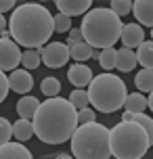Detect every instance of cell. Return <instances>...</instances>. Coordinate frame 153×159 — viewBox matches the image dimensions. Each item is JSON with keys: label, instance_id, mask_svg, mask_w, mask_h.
Segmentation results:
<instances>
[{"label": "cell", "instance_id": "1", "mask_svg": "<svg viewBox=\"0 0 153 159\" xmlns=\"http://www.w3.org/2000/svg\"><path fill=\"white\" fill-rule=\"evenodd\" d=\"M34 134L46 144H61L72 140L78 130V109L67 98H49L38 107L32 119Z\"/></svg>", "mask_w": 153, "mask_h": 159}, {"label": "cell", "instance_id": "2", "mask_svg": "<svg viewBox=\"0 0 153 159\" xmlns=\"http://www.w3.org/2000/svg\"><path fill=\"white\" fill-rule=\"evenodd\" d=\"M8 32L15 44H21L27 50L42 48L55 34V23L49 8L38 2H25L17 7L8 21Z\"/></svg>", "mask_w": 153, "mask_h": 159}, {"label": "cell", "instance_id": "3", "mask_svg": "<svg viewBox=\"0 0 153 159\" xmlns=\"http://www.w3.org/2000/svg\"><path fill=\"white\" fill-rule=\"evenodd\" d=\"M124 23L120 17L113 13L111 8L97 7L90 8L82 19V38L84 42L92 46L95 50H105V48H113V44L120 40Z\"/></svg>", "mask_w": 153, "mask_h": 159}, {"label": "cell", "instance_id": "4", "mask_svg": "<svg viewBox=\"0 0 153 159\" xmlns=\"http://www.w3.org/2000/svg\"><path fill=\"white\" fill-rule=\"evenodd\" d=\"M109 144L115 159H143L153 143L137 121H120L109 130Z\"/></svg>", "mask_w": 153, "mask_h": 159}, {"label": "cell", "instance_id": "5", "mask_svg": "<svg viewBox=\"0 0 153 159\" xmlns=\"http://www.w3.org/2000/svg\"><path fill=\"white\" fill-rule=\"evenodd\" d=\"M72 155L73 159H109V128L103 124H82L72 136Z\"/></svg>", "mask_w": 153, "mask_h": 159}, {"label": "cell", "instance_id": "6", "mask_svg": "<svg viewBox=\"0 0 153 159\" xmlns=\"http://www.w3.org/2000/svg\"><path fill=\"white\" fill-rule=\"evenodd\" d=\"M88 98L90 105L95 107V111L115 113L118 109L124 107L126 98H128V90H126V84L120 75L101 73V75H95L90 82Z\"/></svg>", "mask_w": 153, "mask_h": 159}, {"label": "cell", "instance_id": "7", "mask_svg": "<svg viewBox=\"0 0 153 159\" xmlns=\"http://www.w3.org/2000/svg\"><path fill=\"white\" fill-rule=\"evenodd\" d=\"M36 50L40 52L44 65L50 67V69H59V67H63L72 59L69 57V48H67L65 42H50V44H46L42 48H36Z\"/></svg>", "mask_w": 153, "mask_h": 159}, {"label": "cell", "instance_id": "8", "mask_svg": "<svg viewBox=\"0 0 153 159\" xmlns=\"http://www.w3.org/2000/svg\"><path fill=\"white\" fill-rule=\"evenodd\" d=\"M21 55L19 44L11 42V38H0V71H15L21 63Z\"/></svg>", "mask_w": 153, "mask_h": 159}, {"label": "cell", "instance_id": "9", "mask_svg": "<svg viewBox=\"0 0 153 159\" xmlns=\"http://www.w3.org/2000/svg\"><path fill=\"white\" fill-rule=\"evenodd\" d=\"M120 42L124 44V48H138L143 42H145V32L138 23H124V30H122Z\"/></svg>", "mask_w": 153, "mask_h": 159}, {"label": "cell", "instance_id": "10", "mask_svg": "<svg viewBox=\"0 0 153 159\" xmlns=\"http://www.w3.org/2000/svg\"><path fill=\"white\" fill-rule=\"evenodd\" d=\"M8 88L13 92H19V94L25 96V92H30L34 88V78L30 75L27 69H15L8 75Z\"/></svg>", "mask_w": 153, "mask_h": 159}, {"label": "cell", "instance_id": "11", "mask_svg": "<svg viewBox=\"0 0 153 159\" xmlns=\"http://www.w3.org/2000/svg\"><path fill=\"white\" fill-rule=\"evenodd\" d=\"M92 7L90 0H57V8L59 13L65 17H78V15H86Z\"/></svg>", "mask_w": 153, "mask_h": 159}, {"label": "cell", "instance_id": "12", "mask_svg": "<svg viewBox=\"0 0 153 159\" xmlns=\"http://www.w3.org/2000/svg\"><path fill=\"white\" fill-rule=\"evenodd\" d=\"M67 78H69V82H72L76 88L90 86V82H92V69H90L88 65L76 63V65H72V67H69Z\"/></svg>", "mask_w": 153, "mask_h": 159}, {"label": "cell", "instance_id": "13", "mask_svg": "<svg viewBox=\"0 0 153 159\" xmlns=\"http://www.w3.org/2000/svg\"><path fill=\"white\" fill-rule=\"evenodd\" d=\"M132 13L141 25L153 27V0H137L132 2Z\"/></svg>", "mask_w": 153, "mask_h": 159}, {"label": "cell", "instance_id": "14", "mask_svg": "<svg viewBox=\"0 0 153 159\" xmlns=\"http://www.w3.org/2000/svg\"><path fill=\"white\" fill-rule=\"evenodd\" d=\"M0 159H34L27 147L21 143H7L0 147Z\"/></svg>", "mask_w": 153, "mask_h": 159}, {"label": "cell", "instance_id": "15", "mask_svg": "<svg viewBox=\"0 0 153 159\" xmlns=\"http://www.w3.org/2000/svg\"><path fill=\"white\" fill-rule=\"evenodd\" d=\"M38 107H40V101L36 98V96H21L19 98V103H17V113H19V119H30L32 121L36 111H38Z\"/></svg>", "mask_w": 153, "mask_h": 159}, {"label": "cell", "instance_id": "16", "mask_svg": "<svg viewBox=\"0 0 153 159\" xmlns=\"http://www.w3.org/2000/svg\"><path fill=\"white\" fill-rule=\"evenodd\" d=\"M137 52H132L128 48H122L115 52V69H120V71H132L134 67H137Z\"/></svg>", "mask_w": 153, "mask_h": 159}, {"label": "cell", "instance_id": "17", "mask_svg": "<svg viewBox=\"0 0 153 159\" xmlns=\"http://www.w3.org/2000/svg\"><path fill=\"white\" fill-rule=\"evenodd\" d=\"M13 136H15L19 143H25L34 136V124L30 119H19L13 124Z\"/></svg>", "mask_w": 153, "mask_h": 159}, {"label": "cell", "instance_id": "18", "mask_svg": "<svg viewBox=\"0 0 153 159\" xmlns=\"http://www.w3.org/2000/svg\"><path fill=\"white\" fill-rule=\"evenodd\" d=\"M124 107H126V111H130V113H145V109L149 107V103H147L145 94H141V92H132V94H128Z\"/></svg>", "mask_w": 153, "mask_h": 159}, {"label": "cell", "instance_id": "19", "mask_svg": "<svg viewBox=\"0 0 153 159\" xmlns=\"http://www.w3.org/2000/svg\"><path fill=\"white\" fill-rule=\"evenodd\" d=\"M137 61L143 69H153V42H143L137 50Z\"/></svg>", "mask_w": 153, "mask_h": 159}, {"label": "cell", "instance_id": "20", "mask_svg": "<svg viewBox=\"0 0 153 159\" xmlns=\"http://www.w3.org/2000/svg\"><path fill=\"white\" fill-rule=\"evenodd\" d=\"M134 84L141 92H153V69H141L134 75Z\"/></svg>", "mask_w": 153, "mask_h": 159}, {"label": "cell", "instance_id": "21", "mask_svg": "<svg viewBox=\"0 0 153 159\" xmlns=\"http://www.w3.org/2000/svg\"><path fill=\"white\" fill-rule=\"evenodd\" d=\"M92 50L95 48L88 46L86 42H76L73 46H69V57L76 59V61H86V59L92 57Z\"/></svg>", "mask_w": 153, "mask_h": 159}, {"label": "cell", "instance_id": "22", "mask_svg": "<svg viewBox=\"0 0 153 159\" xmlns=\"http://www.w3.org/2000/svg\"><path fill=\"white\" fill-rule=\"evenodd\" d=\"M69 103L80 111V109H86L90 105V98H88V90H84V88H76L72 94H69V98H67Z\"/></svg>", "mask_w": 153, "mask_h": 159}, {"label": "cell", "instance_id": "23", "mask_svg": "<svg viewBox=\"0 0 153 159\" xmlns=\"http://www.w3.org/2000/svg\"><path fill=\"white\" fill-rule=\"evenodd\" d=\"M40 90H42V94L44 96H49V98H55L59 92H61V82L57 78H44L42 80V84H40Z\"/></svg>", "mask_w": 153, "mask_h": 159}, {"label": "cell", "instance_id": "24", "mask_svg": "<svg viewBox=\"0 0 153 159\" xmlns=\"http://www.w3.org/2000/svg\"><path fill=\"white\" fill-rule=\"evenodd\" d=\"M42 63V57L38 50H25L23 55H21V65H23L27 71H32V69H38Z\"/></svg>", "mask_w": 153, "mask_h": 159}, {"label": "cell", "instance_id": "25", "mask_svg": "<svg viewBox=\"0 0 153 159\" xmlns=\"http://www.w3.org/2000/svg\"><path fill=\"white\" fill-rule=\"evenodd\" d=\"M130 121H137L138 126L149 134V140L153 143V119L149 117V115H145V113H132V119H130Z\"/></svg>", "mask_w": 153, "mask_h": 159}, {"label": "cell", "instance_id": "26", "mask_svg": "<svg viewBox=\"0 0 153 159\" xmlns=\"http://www.w3.org/2000/svg\"><path fill=\"white\" fill-rule=\"evenodd\" d=\"M115 48H105V50H101V57H99V63H101V67L103 69H113L115 67Z\"/></svg>", "mask_w": 153, "mask_h": 159}, {"label": "cell", "instance_id": "27", "mask_svg": "<svg viewBox=\"0 0 153 159\" xmlns=\"http://www.w3.org/2000/svg\"><path fill=\"white\" fill-rule=\"evenodd\" d=\"M118 17H124L132 11V2L130 0H111V7H109Z\"/></svg>", "mask_w": 153, "mask_h": 159}, {"label": "cell", "instance_id": "28", "mask_svg": "<svg viewBox=\"0 0 153 159\" xmlns=\"http://www.w3.org/2000/svg\"><path fill=\"white\" fill-rule=\"evenodd\" d=\"M11 136H13V124L8 119L0 117V147L11 143Z\"/></svg>", "mask_w": 153, "mask_h": 159}, {"label": "cell", "instance_id": "29", "mask_svg": "<svg viewBox=\"0 0 153 159\" xmlns=\"http://www.w3.org/2000/svg\"><path fill=\"white\" fill-rule=\"evenodd\" d=\"M53 23H55V32H59V34L69 32V30H72V19L65 17V15H61V13L53 17Z\"/></svg>", "mask_w": 153, "mask_h": 159}, {"label": "cell", "instance_id": "30", "mask_svg": "<svg viewBox=\"0 0 153 159\" xmlns=\"http://www.w3.org/2000/svg\"><path fill=\"white\" fill-rule=\"evenodd\" d=\"M92 121H97L95 119V109H80L78 111V126H82V124H92Z\"/></svg>", "mask_w": 153, "mask_h": 159}, {"label": "cell", "instance_id": "31", "mask_svg": "<svg viewBox=\"0 0 153 159\" xmlns=\"http://www.w3.org/2000/svg\"><path fill=\"white\" fill-rule=\"evenodd\" d=\"M8 75H4V71H0V103L7 98V94H8Z\"/></svg>", "mask_w": 153, "mask_h": 159}, {"label": "cell", "instance_id": "32", "mask_svg": "<svg viewBox=\"0 0 153 159\" xmlns=\"http://www.w3.org/2000/svg\"><path fill=\"white\" fill-rule=\"evenodd\" d=\"M15 11V0H0V15L7 13V11Z\"/></svg>", "mask_w": 153, "mask_h": 159}, {"label": "cell", "instance_id": "33", "mask_svg": "<svg viewBox=\"0 0 153 159\" xmlns=\"http://www.w3.org/2000/svg\"><path fill=\"white\" fill-rule=\"evenodd\" d=\"M69 40H72V42H84L82 32L80 30H69Z\"/></svg>", "mask_w": 153, "mask_h": 159}, {"label": "cell", "instance_id": "34", "mask_svg": "<svg viewBox=\"0 0 153 159\" xmlns=\"http://www.w3.org/2000/svg\"><path fill=\"white\" fill-rule=\"evenodd\" d=\"M7 25H8V21H7L2 15H0V38H2V34L7 32Z\"/></svg>", "mask_w": 153, "mask_h": 159}, {"label": "cell", "instance_id": "35", "mask_svg": "<svg viewBox=\"0 0 153 159\" xmlns=\"http://www.w3.org/2000/svg\"><path fill=\"white\" fill-rule=\"evenodd\" d=\"M55 159H73L72 155H67V153H61V155H57Z\"/></svg>", "mask_w": 153, "mask_h": 159}, {"label": "cell", "instance_id": "36", "mask_svg": "<svg viewBox=\"0 0 153 159\" xmlns=\"http://www.w3.org/2000/svg\"><path fill=\"white\" fill-rule=\"evenodd\" d=\"M147 103H149V109H151V111H153V92H151V94H149V98H147Z\"/></svg>", "mask_w": 153, "mask_h": 159}, {"label": "cell", "instance_id": "37", "mask_svg": "<svg viewBox=\"0 0 153 159\" xmlns=\"http://www.w3.org/2000/svg\"><path fill=\"white\" fill-rule=\"evenodd\" d=\"M151 42H153V27H151Z\"/></svg>", "mask_w": 153, "mask_h": 159}]
</instances>
